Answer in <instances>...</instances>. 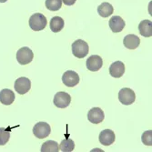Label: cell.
I'll return each mask as SVG.
<instances>
[{"instance_id":"obj_3","label":"cell","mask_w":152,"mask_h":152,"mask_svg":"<svg viewBox=\"0 0 152 152\" xmlns=\"http://www.w3.org/2000/svg\"><path fill=\"white\" fill-rule=\"evenodd\" d=\"M34 58L33 51L27 47L19 48L17 52V60L20 65H27L32 62Z\"/></svg>"},{"instance_id":"obj_20","label":"cell","mask_w":152,"mask_h":152,"mask_svg":"<svg viewBox=\"0 0 152 152\" xmlns=\"http://www.w3.org/2000/svg\"><path fill=\"white\" fill-rule=\"evenodd\" d=\"M74 148H75V143L72 140L69 139H66L62 140L59 146V149L62 152H71L74 150Z\"/></svg>"},{"instance_id":"obj_15","label":"cell","mask_w":152,"mask_h":152,"mask_svg":"<svg viewBox=\"0 0 152 152\" xmlns=\"http://www.w3.org/2000/svg\"><path fill=\"white\" fill-rule=\"evenodd\" d=\"M123 44L126 48L136 49L140 44V39L136 35H127L123 39Z\"/></svg>"},{"instance_id":"obj_13","label":"cell","mask_w":152,"mask_h":152,"mask_svg":"<svg viewBox=\"0 0 152 152\" xmlns=\"http://www.w3.org/2000/svg\"><path fill=\"white\" fill-rule=\"evenodd\" d=\"M125 21L118 16H114L109 19V27L113 33L121 32L125 27Z\"/></svg>"},{"instance_id":"obj_21","label":"cell","mask_w":152,"mask_h":152,"mask_svg":"<svg viewBox=\"0 0 152 152\" xmlns=\"http://www.w3.org/2000/svg\"><path fill=\"white\" fill-rule=\"evenodd\" d=\"M62 7V0H46V7L50 11H58Z\"/></svg>"},{"instance_id":"obj_24","label":"cell","mask_w":152,"mask_h":152,"mask_svg":"<svg viewBox=\"0 0 152 152\" xmlns=\"http://www.w3.org/2000/svg\"><path fill=\"white\" fill-rule=\"evenodd\" d=\"M76 1L77 0H62V2L66 6H72L76 3Z\"/></svg>"},{"instance_id":"obj_4","label":"cell","mask_w":152,"mask_h":152,"mask_svg":"<svg viewBox=\"0 0 152 152\" xmlns=\"http://www.w3.org/2000/svg\"><path fill=\"white\" fill-rule=\"evenodd\" d=\"M118 100L121 104L125 106L131 105L136 100V94L132 89L124 88L120 89V91L118 92Z\"/></svg>"},{"instance_id":"obj_25","label":"cell","mask_w":152,"mask_h":152,"mask_svg":"<svg viewBox=\"0 0 152 152\" xmlns=\"http://www.w3.org/2000/svg\"><path fill=\"white\" fill-rule=\"evenodd\" d=\"M7 1V0H0V3H5Z\"/></svg>"},{"instance_id":"obj_22","label":"cell","mask_w":152,"mask_h":152,"mask_svg":"<svg viewBox=\"0 0 152 152\" xmlns=\"http://www.w3.org/2000/svg\"><path fill=\"white\" fill-rule=\"evenodd\" d=\"M10 129L0 128V146L6 145L10 139Z\"/></svg>"},{"instance_id":"obj_11","label":"cell","mask_w":152,"mask_h":152,"mask_svg":"<svg viewBox=\"0 0 152 152\" xmlns=\"http://www.w3.org/2000/svg\"><path fill=\"white\" fill-rule=\"evenodd\" d=\"M99 142L104 146H109L115 142L116 136L111 129H104L100 132L99 137Z\"/></svg>"},{"instance_id":"obj_8","label":"cell","mask_w":152,"mask_h":152,"mask_svg":"<svg viewBox=\"0 0 152 152\" xmlns=\"http://www.w3.org/2000/svg\"><path fill=\"white\" fill-rule=\"evenodd\" d=\"M14 88H15V90L18 94L24 95V94L27 93L30 90V88H31V81L29 80V78L25 77H19L15 81Z\"/></svg>"},{"instance_id":"obj_12","label":"cell","mask_w":152,"mask_h":152,"mask_svg":"<svg viewBox=\"0 0 152 152\" xmlns=\"http://www.w3.org/2000/svg\"><path fill=\"white\" fill-rule=\"evenodd\" d=\"M125 73V65L121 61H116L109 66V74L115 78L121 77Z\"/></svg>"},{"instance_id":"obj_14","label":"cell","mask_w":152,"mask_h":152,"mask_svg":"<svg viewBox=\"0 0 152 152\" xmlns=\"http://www.w3.org/2000/svg\"><path fill=\"white\" fill-rule=\"evenodd\" d=\"M15 93L8 88H5L0 91V102L5 106L11 105L15 101Z\"/></svg>"},{"instance_id":"obj_5","label":"cell","mask_w":152,"mask_h":152,"mask_svg":"<svg viewBox=\"0 0 152 152\" xmlns=\"http://www.w3.org/2000/svg\"><path fill=\"white\" fill-rule=\"evenodd\" d=\"M51 132V128L47 122H38L33 128V134L40 140L46 139Z\"/></svg>"},{"instance_id":"obj_16","label":"cell","mask_w":152,"mask_h":152,"mask_svg":"<svg viewBox=\"0 0 152 152\" xmlns=\"http://www.w3.org/2000/svg\"><path fill=\"white\" fill-rule=\"evenodd\" d=\"M140 34L145 37H150L152 36V22L150 20H143L139 25Z\"/></svg>"},{"instance_id":"obj_23","label":"cell","mask_w":152,"mask_h":152,"mask_svg":"<svg viewBox=\"0 0 152 152\" xmlns=\"http://www.w3.org/2000/svg\"><path fill=\"white\" fill-rule=\"evenodd\" d=\"M141 140L146 146H152V131L148 130L142 134Z\"/></svg>"},{"instance_id":"obj_19","label":"cell","mask_w":152,"mask_h":152,"mask_svg":"<svg viewBox=\"0 0 152 152\" xmlns=\"http://www.w3.org/2000/svg\"><path fill=\"white\" fill-rule=\"evenodd\" d=\"M41 152H58L59 146L58 144L54 140H48L43 143L41 146Z\"/></svg>"},{"instance_id":"obj_18","label":"cell","mask_w":152,"mask_h":152,"mask_svg":"<svg viewBox=\"0 0 152 152\" xmlns=\"http://www.w3.org/2000/svg\"><path fill=\"white\" fill-rule=\"evenodd\" d=\"M114 12V8L111 4H109L107 2H104L101 5L99 6L98 7V13L99 15L102 18H108L109 16H111Z\"/></svg>"},{"instance_id":"obj_10","label":"cell","mask_w":152,"mask_h":152,"mask_svg":"<svg viewBox=\"0 0 152 152\" xmlns=\"http://www.w3.org/2000/svg\"><path fill=\"white\" fill-rule=\"evenodd\" d=\"M105 118L103 110L99 107H92L88 113V119L93 124H99Z\"/></svg>"},{"instance_id":"obj_1","label":"cell","mask_w":152,"mask_h":152,"mask_svg":"<svg viewBox=\"0 0 152 152\" xmlns=\"http://www.w3.org/2000/svg\"><path fill=\"white\" fill-rule=\"evenodd\" d=\"M48 25V20L43 14L36 13L29 18V26L34 31L43 30Z\"/></svg>"},{"instance_id":"obj_7","label":"cell","mask_w":152,"mask_h":152,"mask_svg":"<svg viewBox=\"0 0 152 152\" xmlns=\"http://www.w3.org/2000/svg\"><path fill=\"white\" fill-rule=\"evenodd\" d=\"M62 82L68 88H73L79 83V76L73 70H67L62 76Z\"/></svg>"},{"instance_id":"obj_17","label":"cell","mask_w":152,"mask_h":152,"mask_svg":"<svg viewBox=\"0 0 152 152\" xmlns=\"http://www.w3.org/2000/svg\"><path fill=\"white\" fill-rule=\"evenodd\" d=\"M64 25H65V23H64L63 18H61L60 17H54L50 20L49 27H50V29H51L52 32L58 33L63 29Z\"/></svg>"},{"instance_id":"obj_6","label":"cell","mask_w":152,"mask_h":152,"mask_svg":"<svg viewBox=\"0 0 152 152\" xmlns=\"http://www.w3.org/2000/svg\"><path fill=\"white\" fill-rule=\"evenodd\" d=\"M53 102H54V105L58 107V108H65L69 106L71 102V96L66 92L60 91L55 95Z\"/></svg>"},{"instance_id":"obj_9","label":"cell","mask_w":152,"mask_h":152,"mask_svg":"<svg viewBox=\"0 0 152 152\" xmlns=\"http://www.w3.org/2000/svg\"><path fill=\"white\" fill-rule=\"evenodd\" d=\"M86 66L88 67V69L90 71H99L103 66V60L102 58L98 56V55H93L90 56L87 61H86Z\"/></svg>"},{"instance_id":"obj_2","label":"cell","mask_w":152,"mask_h":152,"mask_svg":"<svg viewBox=\"0 0 152 152\" xmlns=\"http://www.w3.org/2000/svg\"><path fill=\"white\" fill-rule=\"evenodd\" d=\"M71 48H72L73 55L77 58H84L88 54V51H89L88 43L82 39L76 40L72 44Z\"/></svg>"}]
</instances>
